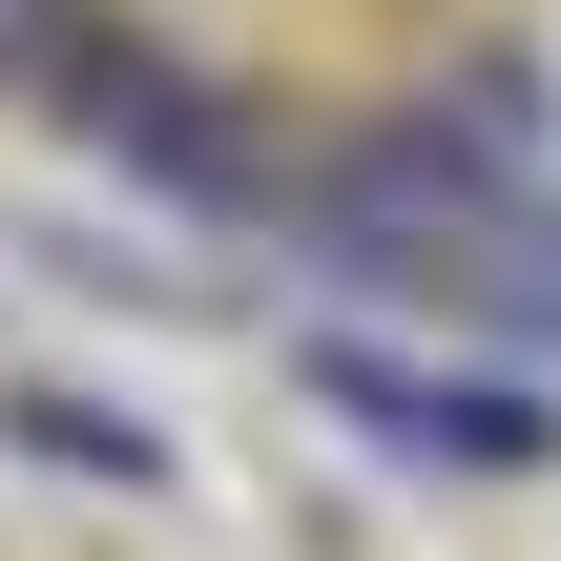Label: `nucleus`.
I'll use <instances>...</instances> for the list:
<instances>
[{"label": "nucleus", "instance_id": "obj_1", "mask_svg": "<svg viewBox=\"0 0 561 561\" xmlns=\"http://www.w3.org/2000/svg\"><path fill=\"white\" fill-rule=\"evenodd\" d=\"M333 396H354L396 458H458V479H520V458H541V396H500V375H396V354H333Z\"/></svg>", "mask_w": 561, "mask_h": 561}, {"label": "nucleus", "instance_id": "obj_2", "mask_svg": "<svg viewBox=\"0 0 561 561\" xmlns=\"http://www.w3.org/2000/svg\"><path fill=\"white\" fill-rule=\"evenodd\" d=\"M83 146H125V167H167V187H250V125H208L167 62H83Z\"/></svg>", "mask_w": 561, "mask_h": 561}, {"label": "nucleus", "instance_id": "obj_3", "mask_svg": "<svg viewBox=\"0 0 561 561\" xmlns=\"http://www.w3.org/2000/svg\"><path fill=\"white\" fill-rule=\"evenodd\" d=\"M42 42H62V0H0V62H42Z\"/></svg>", "mask_w": 561, "mask_h": 561}]
</instances>
